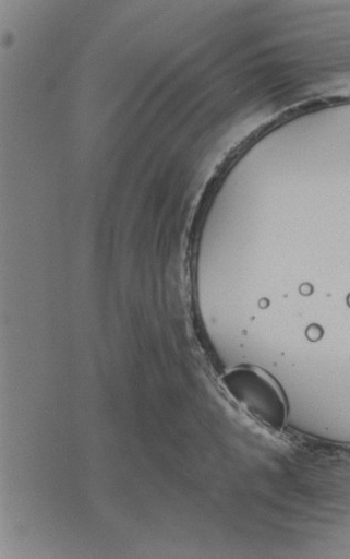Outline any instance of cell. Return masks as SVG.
Masks as SVG:
<instances>
[{
  "label": "cell",
  "instance_id": "cell-1",
  "mask_svg": "<svg viewBox=\"0 0 350 559\" xmlns=\"http://www.w3.org/2000/svg\"><path fill=\"white\" fill-rule=\"evenodd\" d=\"M233 400L251 415L273 429H281L286 421L287 404L283 392L266 372L239 368L222 380Z\"/></svg>",
  "mask_w": 350,
  "mask_h": 559
}]
</instances>
